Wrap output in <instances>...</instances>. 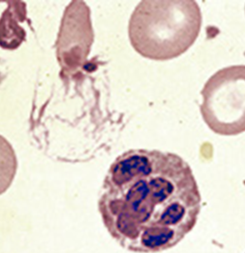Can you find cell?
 <instances>
[{
  "label": "cell",
  "instance_id": "1",
  "mask_svg": "<svg viewBox=\"0 0 245 253\" xmlns=\"http://www.w3.org/2000/svg\"><path fill=\"white\" fill-rule=\"evenodd\" d=\"M202 202L194 172L182 157L136 149L110 166L98 207L106 229L121 247L158 253L193 231Z\"/></svg>",
  "mask_w": 245,
  "mask_h": 253
},
{
  "label": "cell",
  "instance_id": "2",
  "mask_svg": "<svg viewBox=\"0 0 245 253\" xmlns=\"http://www.w3.org/2000/svg\"><path fill=\"white\" fill-rule=\"evenodd\" d=\"M202 25V10L194 0H143L129 20L128 35L139 55L167 61L189 50Z\"/></svg>",
  "mask_w": 245,
  "mask_h": 253
},
{
  "label": "cell",
  "instance_id": "3",
  "mask_svg": "<svg viewBox=\"0 0 245 253\" xmlns=\"http://www.w3.org/2000/svg\"><path fill=\"white\" fill-rule=\"evenodd\" d=\"M203 121L219 135L245 131V65L227 66L208 78L201 91Z\"/></svg>",
  "mask_w": 245,
  "mask_h": 253
},
{
  "label": "cell",
  "instance_id": "4",
  "mask_svg": "<svg viewBox=\"0 0 245 253\" xmlns=\"http://www.w3.org/2000/svg\"><path fill=\"white\" fill-rule=\"evenodd\" d=\"M93 31L89 7L82 1H73L62 19L57 42V59L66 73L80 67L89 55Z\"/></svg>",
  "mask_w": 245,
  "mask_h": 253
},
{
  "label": "cell",
  "instance_id": "5",
  "mask_svg": "<svg viewBox=\"0 0 245 253\" xmlns=\"http://www.w3.org/2000/svg\"><path fill=\"white\" fill-rule=\"evenodd\" d=\"M18 162L13 147L0 135V195L5 193L14 182Z\"/></svg>",
  "mask_w": 245,
  "mask_h": 253
},
{
  "label": "cell",
  "instance_id": "6",
  "mask_svg": "<svg viewBox=\"0 0 245 253\" xmlns=\"http://www.w3.org/2000/svg\"></svg>",
  "mask_w": 245,
  "mask_h": 253
}]
</instances>
